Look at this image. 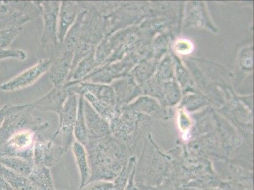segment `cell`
Listing matches in <instances>:
<instances>
[{
	"label": "cell",
	"mask_w": 254,
	"mask_h": 190,
	"mask_svg": "<svg viewBox=\"0 0 254 190\" xmlns=\"http://www.w3.org/2000/svg\"><path fill=\"white\" fill-rule=\"evenodd\" d=\"M84 147L91 169L88 183L112 181L121 172L124 155L107 138L89 141Z\"/></svg>",
	"instance_id": "obj_1"
},
{
	"label": "cell",
	"mask_w": 254,
	"mask_h": 190,
	"mask_svg": "<svg viewBox=\"0 0 254 190\" xmlns=\"http://www.w3.org/2000/svg\"><path fill=\"white\" fill-rule=\"evenodd\" d=\"M36 132L32 129H24L13 134L0 147V157H19L34 162Z\"/></svg>",
	"instance_id": "obj_2"
},
{
	"label": "cell",
	"mask_w": 254,
	"mask_h": 190,
	"mask_svg": "<svg viewBox=\"0 0 254 190\" xmlns=\"http://www.w3.org/2000/svg\"><path fill=\"white\" fill-rule=\"evenodd\" d=\"M53 140L44 141L36 140L34 148V162L36 165L50 168L56 165L66 152L63 147L55 145Z\"/></svg>",
	"instance_id": "obj_3"
},
{
	"label": "cell",
	"mask_w": 254,
	"mask_h": 190,
	"mask_svg": "<svg viewBox=\"0 0 254 190\" xmlns=\"http://www.w3.org/2000/svg\"><path fill=\"white\" fill-rule=\"evenodd\" d=\"M49 60H43L31 68L27 69L20 75L2 86L1 88L5 91L20 89L33 84L49 68Z\"/></svg>",
	"instance_id": "obj_4"
},
{
	"label": "cell",
	"mask_w": 254,
	"mask_h": 190,
	"mask_svg": "<svg viewBox=\"0 0 254 190\" xmlns=\"http://www.w3.org/2000/svg\"><path fill=\"white\" fill-rule=\"evenodd\" d=\"M73 152L76 164L80 176V188L84 187L89 182L91 176V169L86 149L81 143L75 141L73 144Z\"/></svg>",
	"instance_id": "obj_5"
},
{
	"label": "cell",
	"mask_w": 254,
	"mask_h": 190,
	"mask_svg": "<svg viewBox=\"0 0 254 190\" xmlns=\"http://www.w3.org/2000/svg\"><path fill=\"white\" fill-rule=\"evenodd\" d=\"M27 177L37 190H56L50 168L34 164Z\"/></svg>",
	"instance_id": "obj_6"
},
{
	"label": "cell",
	"mask_w": 254,
	"mask_h": 190,
	"mask_svg": "<svg viewBox=\"0 0 254 190\" xmlns=\"http://www.w3.org/2000/svg\"><path fill=\"white\" fill-rule=\"evenodd\" d=\"M0 175L15 190H37L28 177L14 172L1 164Z\"/></svg>",
	"instance_id": "obj_7"
},
{
	"label": "cell",
	"mask_w": 254,
	"mask_h": 190,
	"mask_svg": "<svg viewBox=\"0 0 254 190\" xmlns=\"http://www.w3.org/2000/svg\"><path fill=\"white\" fill-rule=\"evenodd\" d=\"M0 164L20 175L28 176L34 166V162L13 157H0Z\"/></svg>",
	"instance_id": "obj_8"
},
{
	"label": "cell",
	"mask_w": 254,
	"mask_h": 190,
	"mask_svg": "<svg viewBox=\"0 0 254 190\" xmlns=\"http://www.w3.org/2000/svg\"><path fill=\"white\" fill-rule=\"evenodd\" d=\"M78 190H116L114 183L111 181L98 180L89 182Z\"/></svg>",
	"instance_id": "obj_9"
},
{
	"label": "cell",
	"mask_w": 254,
	"mask_h": 190,
	"mask_svg": "<svg viewBox=\"0 0 254 190\" xmlns=\"http://www.w3.org/2000/svg\"><path fill=\"white\" fill-rule=\"evenodd\" d=\"M0 190H15L9 183L0 175Z\"/></svg>",
	"instance_id": "obj_10"
}]
</instances>
